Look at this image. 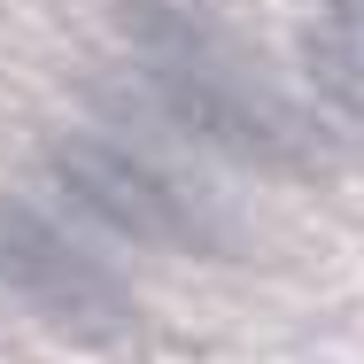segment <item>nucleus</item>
<instances>
[{
	"label": "nucleus",
	"instance_id": "nucleus-1",
	"mask_svg": "<svg viewBox=\"0 0 364 364\" xmlns=\"http://www.w3.org/2000/svg\"><path fill=\"white\" fill-rule=\"evenodd\" d=\"M47 178L85 218H101L109 232H124L140 248H171V256H232L240 248V218L225 210L210 178L178 171L155 147L117 140V132H55Z\"/></svg>",
	"mask_w": 364,
	"mask_h": 364
},
{
	"label": "nucleus",
	"instance_id": "nucleus-2",
	"mask_svg": "<svg viewBox=\"0 0 364 364\" xmlns=\"http://www.w3.org/2000/svg\"><path fill=\"white\" fill-rule=\"evenodd\" d=\"M117 101L163 124L171 140L225 155L240 171H264V178H318L326 163V140L272 93H256L232 63H132Z\"/></svg>",
	"mask_w": 364,
	"mask_h": 364
},
{
	"label": "nucleus",
	"instance_id": "nucleus-3",
	"mask_svg": "<svg viewBox=\"0 0 364 364\" xmlns=\"http://www.w3.org/2000/svg\"><path fill=\"white\" fill-rule=\"evenodd\" d=\"M0 287L77 341L124 333V287L109 279V264L16 194H0Z\"/></svg>",
	"mask_w": 364,
	"mask_h": 364
},
{
	"label": "nucleus",
	"instance_id": "nucleus-4",
	"mask_svg": "<svg viewBox=\"0 0 364 364\" xmlns=\"http://www.w3.org/2000/svg\"><path fill=\"white\" fill-rule=\"evenodd\" d=\"M302 70H310V85H318L341 117H357V124H364V55L341 39V31L310 39V47H302Z\"/></svg>",
	"mask_w": 364,
	"mask_h": 364
},
{
	"label": "nucleus",
	"instance_id": "nucleus-5",
	"mask_svg": "<svg viewBox=\"0 0 364 364\" xmlns=\"http://www.w3.org/2000/svg\"><path fill=\"white\" fill-rule=\"evenodd\" d=\"M326 16H333L341 39H364V0H326Z\"/></svg>",
	"mask_w": 364,
	"mask_h": 364
}]
</instances>
